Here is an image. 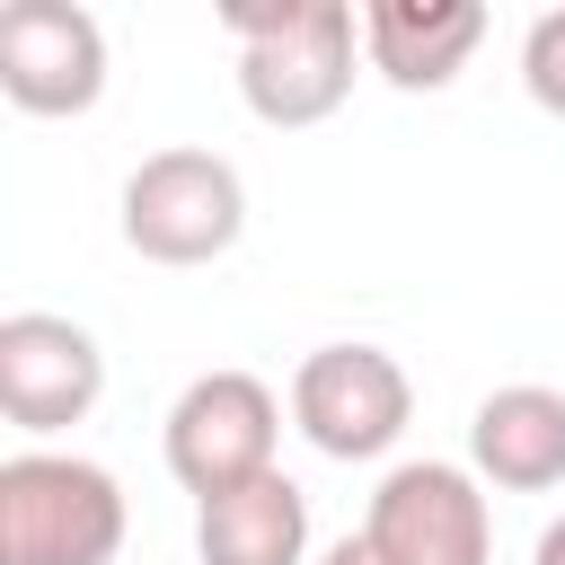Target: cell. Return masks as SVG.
<instances>
[{"instance_id":"8","label":"cell","mask_w":565,"mask_h":565,"mask_svg":"<svg viewBox=\"0 0 565 565\" xmlns=\"http://www.w3.org/2000/svg\"><path fill=\"white\" fill-rule=\"evenodd\" d=\"M0 97L18 115H88L106 97V26L79 0L0 9Z\"/></svg>"},{"instance_id":"11","label":"cell","mask_w":565,"mask_h":565,"mask_svg":"<svg viewBox=\"0 0 565 565\" xmlns=\"http://www.w3.org/2000/svg\"><path fill=\"white\" fill-rule=\"evenodd\" d=\"M194 556L203 565H309V494L274 468L238 494L194 503Z\"/></svg>"},{"instance_id":"5","label":"cell","mask_w":565,"mask_h":565,"mask_svg":"<svg viewBox=\"0 0 565 565\" xmlns=\"http://www.w3.org/2000/svg\"><path fill=\"white\" fill-rule=\"evenodd\" d=\"M274 441H282V397L256 371H203V380H185L177 406H168V424H159L168 477L194 503L274 477Z\"/></svg>"},{"instance_id":"13","label":"cell","mask_w":565,"mask_h":565,"mask_svg":"<svg viewBox=\"0 0 565 565\" xmlns=\"http://www.w3.org/2000/svg\"><path fill=\"white\" fill-rule=\"evenodd\" d=\"M530 565H565V512L539 530V547H530Z\"/></svg>"},{"instance_id":"1","label":"cell","mask_w":565,"mask_h":565,"mask_svg":"<svg viewBox=\"0 0 565 565\" xmlns=\"http://www.w3.org/2000/svg\"><path fill=\"white\" fill-rule=\"evenodd\" d=\"M238 44V97L274 132H309L353 97L362 18L344 0H230L221 9Z\"/></svg>"},{"instance_id":"12","label":"cell","mask_w":565,"mask_h":565,"mask_svg":"<svg viewBox=\"0 0 565 565\" xmlns=\"http://www.w3.org/2000/svg\"><path fill=\"white\" fill-rule=\"evenodd\" d=\"M521 88H530L539 115L565 124V9H539L530 18V35H521Z\"/></svg>"},{"instance_id":"4","label":"cell","mask_w":565,"mask_h":565,"mask_svg":"<svg viewBox=\"0 0 565 565\" xmlns=\"http://www.w3.org/2000/svg\"><path fill=\"white\" fill-rule=\"evenodd\" d=\"M247 238V177L221 150H150L124 177V247L141 265H221Z\"/></svg>"},{"instance_id":"2","label":"cell","mask_w":565,"mask_h":565,"mask_svg":"<svg viewBox=\"0 0 565 565\" xmlns=\"http://www.w3.org/2000/svg\"><path fill=\"white\" fill-rule=\"evenodd\" d=\"M124 486L79 450H9L0 459V565H115L124 556Z\"/></svg>"},{"instance_id":"3","label":"cell","mask_w":565,"mask_h":565,"mask_svg":"<svg viewBox=\"0 0 565 565\" xmlns=\"http://www.w3.org/2000/svg\"><path fill=\"white\" fill-rule=\"evenodd\" d=\"M318 565H494L486 486L459 459H397L371 486L362 530H344Z\"/></svg>"},{"instance_id":"7","label":"cell","mask_w":565,"mask_h":565,"mask_svg":"<svg viewBox=\"0 0 565 565\" xmlns=\"http://www.w3.org/2000/svg\"><path fill=\"white\" fill-rule=\"evenodd\" d=\"M106 397V353L79 318L53 309H9L0 318V415L26 441H53L71 424H88Z\"/></svg>"},{"instance_id":"6","label":"cell","mask_w":565,"mask_h":565,"mask_svg":"<svg viewBox=\"0 0 565 565\" xmlns=\"http://www.w3.org/2000/svg\"><path fill=\"white\" fill-rule=\"evenodd\" d=\"M291 424L327 459H388L415 424V380L388 344H318L291 371Z\"/></svg>"},{"instance_id":"10","label":"cell","mask_w":565,"mask_h":565,"mask_svg":"<svg viewBox=\"0 0 565 565\" xmlns=\"http://www.w3.org/2000/svg\"><path fill=\"white\" fill-rule=\"evenodd\" d=\"M477 44H486V9L477 0H371L362 9V62L406 97L450 88Z\"/></svg>"},{"instance_id":"9","label":"cell","mask_w":565,"mask_h":565,"mask_svg":"<svg viewBox=\"0 0 565 565\" xmlns=\"http://www.w3.org/2000/svg\"><path fill=\"white\" fill-rule=\"evenodd\" d=\"M468 477L494 494H547L565 486V388L512 380L486 388L468 415Z\"/></svg>"}]
</instances>
